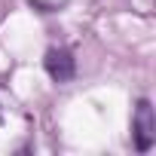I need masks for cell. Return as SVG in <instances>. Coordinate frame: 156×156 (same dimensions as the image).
<instances>
[{
	"mask_svg": "<svg viewBox=\"0 0 156 156\" xmlns=\"http://www.w3.org/2000/svg\"><path fill=\"white\" fill-rule=\"evenodd\" d=\"M43 67H46V73L52 76L55 83H70L73 73H76L73 52L64 49V46H52V49H46V55H43Z\"/></svg>",
	"mask_w": 156,
	"mask_h": 156,
	"instance_id": "obj_2",
	"label": "cell"
},
{
	"mask_svg": "<svg viewBox=\"0 0 156 156\" xmlns=\"http://www.w3.org/2000/svg\"><path fill=\"white\" fill-rule=\"evenodd\" d=\"M132 138H135V147L141 153H147L153 144H156V113H153V104L147 98H141L135 104V116H132Z\"/></svg>",
	"mask_w": 156,
	"mask_h": 156,
	"instance_id": "obj_1",
	"label": "cell"
}]
</instances>
